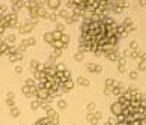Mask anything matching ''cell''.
<instances>
[{
  "instance_id": "obj_5",
  "label": "cell",
  "mask_w": 146,
  "mask_h": 125,
  "mask_svg": "<svg viewBox=\"0 0 146 125\" xmlns=\"http://www.w3.org/2000/svg\"><path fill=\"white\" fill-rule=\"evenodd\" d=\"M38 65H39V63L36 62V60H33V62L30 63V68H32V69H36V68H38Z\"/></svg>"
},
{
  "instance_id": "obj_9",
  "label": "cell",
  "mask_w": 146,
  "mask_h": 125,
  "mask_svg": "<svg viewBox=\"0 0 146 125\" xmlns=\"http://www.w3.org/2000/svg\"><path fill=\"white\" fill-rule=\"evenodd\" d=\"M110 92H112V88H105V89H104V94L105 95H109Z\"/></svg>"
},
{
  "instance_id": "obj_4",
  "label": "cell",
  "mask_w": 146,
  "mask_h": 125,
  "mask_svg": "<svg viewBox=\"0 0 146 125\" xmlns=\"http://www.w3.org/2000/svg\"><path fill=\"white\" fill-rule=\"evenodd\" d=\"M139 69H140V71H145V69H146V60L140 62V65H139Z\"/></svg>"
},
{
  "instance_id": "obj_12",
  "label": "cell",
  "mask_w": 146,
  "mask_h": 125,
  "mask_svg": "<svg viewBox=\"0 0 146 125\" xmlns=\"http://www.w3.org/2000/svg\"><path fill=\"white\" fill-rule=\"evenodd\" d=\"M119 71L124 72V71H125V66H124V65H119Z\"/></svg>"
},
{
  "instance_id": "obj_7",
  "label": "cell",
  "mask_w": 146,
  "mask_h": 125,
  "mask_svg": "<svg viewBox=\"0 0 146 125\" xmlns=\"http://www.w3.org/2000/svg\"><path fill=\"white\" fill-rule=\"evenodd\" d=\"M38 106H39V103H38V101H33V103H32V109H38Z\"/></svg>"
},
{
  "instance_id": "obj_3",
  "label": "cell",
  "mask_w": 146,
  "mask_h": 125,
  "mask_svg": "<svg viewBox=\"0 0 146 125\" xmlns=\"http://www.w3.org/2000/svg\"><path fill=\"white\" fill-rule=\"evenodd\" d=\"M78 83L80 84H83V86H89V80H86V78H78Z\"/></svg>"
},
{
  "instance_id": "obj_8",
  "label": "cell",
  "mask_w": 146,
  "mask_h": 125,
  "mask_svg": "<svg viewBox=\"0 0 146 125\" xmlns=\"http://www.w3.org/2000/svg\"><path fill=\"white\" fill-rule=\"evenodd\" d=\"M81 59H83V54H81V53L75 54V60H81Z\"/></svg>"
},
{
  "instance_id": "obj_1",
  "label": "cell",
  "mask_w": 146,
  "mask_h": 125,
  "mask_svg": "<svg viewBox=\"0 0 146 125\" xmlns=\"http://www.w3.org/2000/svg\"><path fill=\"white\" fill-rule=\"evenodd\" d=\"M112 111H113V113L116 115V116H117L119 113H122V107H121V104H119V103L113 104V106H112Z\"/></svg>"
},
{
  "instance_id": "obj_10",
  "label": "cell",
  "mask_w": 146,
  "mask_h": 125,
  "mask_svg": "<svg viewBox=\"0 0 146 125\" xmlns=\"http://www.w3.org/2000/svg\"><path fill=\"white\" fill-rule=\"evenodd\" d=\"M130 77L132 78V80H136V78H137V72H131V74H130Z\"/></svg>"
},
{
  "instance_id": "obj_6",
  "label": "cell",
  "mask_w": 146,
  "mask_h": 125,
  "mask_svg": "<svg viewBox=\"0 0 146 125\" xmlns=\"http://www.w3.org/2000/svg\"><path fill=\"white\" fill-rule=\"evenodd\" d=\"M59 107H60V109H65V107H66V103L63 101V99H62V101H59Z\"/></svg>"
},
{
  "instance_id": "obj_11",
  "label": "cell",
  "mask_w": 146,
  "mask_h": 125,
  "mask_svg": "<svg viewBox=\"0 0 146 125\" xmlns=\"http://www.w3.org/2000/svg\"><path fill=\"white\" fill-rule=\"evenodd\" d=\"M87 109H89V110H94V109H95V104H94V103H90V104L87 106Z\"/></svg>"
},
{
  "instance_id": "obj_2",
  "label": "cell",
  "mask_w": 146,
  "mask_h": 125,
  "mask_svg": "<svg viewBox=\"0 0 146 125\" xmlns=\"http://www.w3.org/2000/svg\"><path fill=\"white\" fill-rule=\"evenodd\" d=\"M63 86H65V91H68V89H72V81H71V80H66L65 83H63Z\"/></svg>"
}]
</instances>
